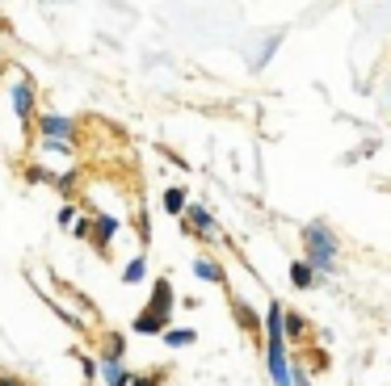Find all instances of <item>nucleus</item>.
I'll list each match as a JSON object with an SVG mask.
<instances>
[{"label":"nucleus","instance_id":"2","mask_svg":"<svg viewBox=\"0 0 391 386\" xmlns=\"http://www.w3.org/2000/svg\"><path fill=\"white\" fill-rule=\"evenodd\" d=\"M38 135L46 143H67L76 135V122L72 118H59V113H38Z\"/></svg>","mask_w":391,"mask_h":386},{"label":"nucleus","instance_id":"16","mask_svg":"<svg viewBox=\"0 0 391 386\" xmlns=\"http://www.w3.org/2000/svg\"><path fill=\"white\" fill-rule=\"evenodd\" d=\"M164 382V370H156V374H126V386H160Z\"/></svg>","mask_w":391,"mask_h":386},{"label":"nucleus","instance_id":"22","mask_svg":"<svg viewBox=\"0 0 391 386\" xmlns=\"http://www.w3.org/2000/svg\"><path fill=\"white\" fill-rule=\"evenodd\" d=\"M0 386H25L17 374H0Z\"/></svg>","mask_w":391,"mask_h":386},{"label":"nucleus","instance_id":"1","mask_svg":"<svg viewBox=\"0 0 391 386\" xmlns=\"http://www.w3.org/2000/svg\"><path fill=\"white\" fill-rule=\"evenodd\" d=\"M303 244H307V265H312L316 273H329V269L337 265V248H341V240H337L324 223H312V227L303 231Z\"/></svg>","mask_w":391,"mask_h":386},{"label":"nucleus","instance_id":"14","mask_svg":"<svg viewBox=\"0 0 391 386\" xmlns=\"http://www.w3.org/2000/svg\"><path fill=\"white\" fill-rule=\"evenodd\" d=\"M143 273H147V261H143V256H135V261L126 265V273H122V282H126V286H135V282H143Z\"/></svg>","mask_w":391,"mask_h":386},{"label":"nucleus","instance_id":"17","mask_svg":"<svg viewBox=\"0 0 391 386\" xmlns=\"http://www.w3.org/2000/svg\"><path fill=\"white\" fill-rule=\"evenodd\" d=\"M164 340H168L173 349H181V345H190V340H194V332H190V328H168V332H164Z\"/></svg>","mask_w":391,"mask_h":386},{"label":"nucleus","instance_id":"9","mask_svg":"<svg viewBox=\"0 0 391 386\" xmlns=\"http://www.w3.org/2000/svg\"><path fill=\"white\" fill-rule=\"evenodd\" d=\"M168 307H173V286H168V277H156V286H152V311L156 315H168Z\"/></svg>","mask_w":391,"mask_h":386},{"label":"nucleus","instance_id":"11","mask_svg":"<svg viewBox=\"0 0 391 386\" xmlns=\"http://www.w3.org/2000/svg\"><path fill=\"white\" fill-rule=\"evenodd\" d=\"M194 273H198L202 282H223V265H219V261H206V256L194 261Z\"/></svg>","mask_w":391,"mask_h":386},{"label":"nucleus","instance_id":"8","mask_svg":"<svg viewBox=\"0 0 391 386\" xmlns=\"http://www.w3.org/2000/svg\"><path fill=\"white\" fill-rule=\"evenodd\" d=\"M291 282H295V290H312V286H320V273L307 261H295L291 265Z\"/></svg>","mask_w":391,"mask_h":386},{"label":"nucleus","instance_id":"3","mask_svg":"<svg viewBox=\"0 0 391 386\" xmlns=\"http://www.w3.org/2000/svg\"><path fill=\"white\" fill-rule=\"evenodd\" d=\"M265 357H270V378H274V386H291V366H286V340H265Z\"/></svg>","mask_w":391,"mask_h":386},{"label":"nucleus","instance_id":"21","mask_svg":"<svg viewBox=\"0 0 391 386\" xmlns=\"http://www.w3.org/2000/svg\"><path fill=\"white\" fill-rule=\"evenodd\" d=\"M29 181H51V172H46V168H38V164H34V168H29Z\"/></svg>","mask_w":391,"mask_h":386},{"label":"nucleus","instance_id":"20","mask_svg":"<svg viewBox=\"0 0 391 386\" xmlns=\"http://www.w3.org/2000/svg\"><path fill=\"white\" fill-rule=\"evenodd\" d=\"M76 223V206L67 202V206H59V227H72Z\"/></svg>","mask_w":391,"mask_h":386},{"label":"nucleus","instance_id":"19","mask_svg":"<svg viewBox=\"0 0 391 386\" xmlns=\"http://www.w3.org/2000/svg\"><path fill=\"white\" fill-rule=\"evenodd\" d=\"M72 235H76V240H88V235H93V223H88V219H76V223H72Z\"/></svg>","mask_w":391,"mask_h":386},{"label":"nucleus","instance_id":"7","mask_svg":"<svg viewBox=\"0 0 391 386\" xmlns=\"http://www.w3.org/2000/svg\"><path fill=\"white\" fill-rule=\"evenodd\" d=\"M97 374L110 386H126V374H131V370H126L122 361H114V357H101V361H97Z\"/></svg>","mask_w":391,"mask_h":386},{"label":"nucleus","instance_id":"13","mask_svg":"<svg viewBox=\"0 0 391 386\" xmlns=\"http://www.w3.org/2000/svg\"><path fill=\"white\" fill-rule=\"evenodd\" d=\"M164 210L168 214H185V189H168L164 193Z\"/></svg>","mask_w":391,"mask_h":386},{"label":"nucleus","instance_id":"12","mask_svg":"<svg viewBox=\"0 0 391 386\" xmlns=\"http://www.w3.org/2000/svg\"><path fill=\"white\" fill-rule=\"evenodd\" d=\"M164 319H168V315L143 311V315H135V332H164Z\"/></svg>","mask_w":391,"mask_h":386},{"label":"nucleus","instance_id":"6","mask_svg":"<svg viewBox=\"0 0 391 386\" xmlns=\"http://www.w3.org/2000/svg\"><path fill=\"white\" fill-rule=\"evenodd\" d=\"M114 231H118V219L101 214V219H97V231H93V248H97L101 256H110V240H114Z\"/></svg>","mask_w":391,"mask_h":386},{"label":"nucleus","instance_id":"18","mask_svg":"<svg viewBox=\"0 0 391 386\" xmlns=\"http://www.w3.org/2000/svg\"><path fill=\"white\" fill-rule=\"evenodd\" d=\"M122 353H126V340H122V336L114 332V336H110V345H105V357H114V361H122Z\"/></svg>","mask_w":391,"mask_h":386},{"label":"nucleus","instance_id":"15","mask_svg":"<svg viewBox=\"0 0 391 386\" xmlns=\"http://www.w3.org/2000/svg\"><path fill=\"white\" fill-rule=\"evenodd\" d=\"M236 319H240V324H244V328H253V332H257V328H261V319H257V315H253V311H248V303H244V298H236Z\"/></svg>","mask_w":391,"mask_h":386},{"label":"nucleus","instance_id":"10","mask_svg":"<svg viewBox=\"0 0 391 386\" xmlns=\"http://www.w3.org/2000/svg\"><path fill=\"white\" fill-rule=\"evenodd\" d=\"M282 336H286V340H303V336H307V324H303V315H295V311H282Z\"/></svg>","mask_w":391,"mask_h":386},{"label":"nucleus","instance_id":"5","mask_svg":"<svg viewBox=\"0 0 391 386\" xmlns=\"http://www.w3.org/2000/svg\"><path fill=\"white\" fill-rule=\"evenodd\" d=\"M185 223H190V231H198V235H219L211 210H202V206H185Z\"/></svg>","mask_w":391,"mask_h":386},{"label":"nucleus","instance_id":"4","mask_svg":"<svg viewBox=\"0 0 391 386\" xmlns=\"http://www.w3.org/2000/svg\"><path fill=\"white\" fill-rule=\"evenodd\" d=\"M13 109H17V118H21V122H29V118H34V88H29V80L13 84Z\"/></svg>","mask_w":391,"mask_h":386}]
</instances>
